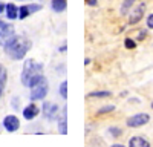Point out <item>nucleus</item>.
<instances>
[{
    "label": "nucleus",
    "instance_id": "nucleus-1",
    "mask_svg": "<svg viewBox=\"0 0 153 147\" xmlns=\"http://www.w3.org/2000/svg\"><path fill=\"white\" fill-rule=\"evenodd\" d=\"M5 52L12 60H22L31 49V42L23 35H11L5 42Z\"/></svg>",
    "mask_w": 153,
    "mask_h": 147
},
{
    "label": "nucleus",
    "instance_id": "nucleus-2",
    "mask_svg": "<svg viewBox=\"0 0 153 147\" xmlns=\"http://www.w3.org/2000/svg\"><path fill=\"white\" fill-rule=\"evenodd\" d=\"M42 78H43V65L35 61L34 58L25 61L22 75H20L22 84H25L26 88H32V86L37 81H40Z\"/></svg>",
    "mask_w": 153,
    "mask_h": 147
},
{
    "label": "nucleus",
    "instance_id": "nucleus-3",
    "mask_svg": "<svg viewBox=\"0 0 153 147\" xmlns=\"http://www.w3.org/2000/svg\"><path fill=\"white\" fill-rule=\"evenodd\" d=\"M49 91V86H48V80L43 77L40 81H37L32 88H31V100H43V98L46 97Z\"/></svg>",
    "mask_w": 153,
    "mask_h": 147
},
{
    "label": "nucleus",
    "instance_id": "nucleus-4",
    "mask_svg": "<svg viewBox=\"0 0 153 147\" xmlns=\"http://www.w3.org/2000/svg\"><path fill=\"white\" fill-rule=\"evenodd\" d=\"M149 121H150L149 114H136L127 120V126L129 127H141V126H146Z\"/></svg>",
    "mask_w": 153,
    "mask_h": 147
},
{
    "label": "nucleus",
    "instance_id": "nucleus-5",
    "mask_svg": "<svg viewBox=\"0 0 153 147\" xmlns=\"http://www.w3.org/2000/svg\"><path fill=\"white\" fill-rule=\"evenodd\" d=\"M144 12H146V3H139L135 9H132V14L129 17V23L130 24H136L141 22V19L144 17Z\"/></svg>",
    "mask_w": 153,
    "mask_h": 147
},
{
    "label": "nucleus",
    "instance_id": "nucleus-6",
    "mask_svg": "<svg viewBox=\"0 0 153 147\" xmlns=\"http://www.w3.org/2000/svg\"><path fill=\"white\" fill-rule=\"evenodd\" d=\"M3 127L8 132H17L20 129V121H19V118L16 115H8L3 120Z\"/></svg>",
    "mask_w": 153,
    "mask_h": 147
},
{
    "label": "nucleus",
    "instance_id": "nucleus-7",
    "mask_svg": "<svg viewBox=\"0 0 153 147\" xmlns=\"http://www.w3.org/2000/svg\"><path fill=\"white\" fill-rule=\"evenodd\" d=\"M40 9H42V5H37V3H34V5H25V6L19 8V19H26L28 16L34 14V12L40 11Z\"/></svg>",
    "mask_w": 153,
    "mask_h": 147
},
{
    "label": "nucleus",
    "instance_id": "nucleus-8",
    "mask_svg": "<svg viewBox=\"0 0 153 147\" xmlns=\"http://www.w3.org/2000/svg\"><path fill=\"white\" fill-rule=\"evenodd\" d=\"M43 114L48 120H55L57 115H58V106L54 104V103H45L43 104Z\"/></svg>",
    "mask_w": 153,
    "mask_h": 147
},
{
    "label": "nucleus",
    "instance_id": "nucleus-9",
    "mask_svg": "<svg viewBox=\"0 0 153 147\" xmlns=\"http://www.w3.org/2000/svg\"><path fill=\"white\" fill-rule=\"evenodd\" d=\"M11 35H14V26L11 23H5L3 20H0V37L9 39Z\"/></svg>",
    "mask_w": 153,
    "mask_h": 147
},
{
    "label": "nucleus",
    "instance_id": "nucleus-10",
    "mask_svg": "<svg viewBox=\"0 0 153 147\" xmlns=\"http://www.w3.org/2000/svg\"><path fill=\"white\" fill-rule=\"evenodd\" d=\"M38 114H40V109H38L34 103L32 104H28L26 107L23 109V117L26 118V120H34Z\"/></svg>",
    "mask_w": 153,
    "mask_h": 147
},
{
    "label": "nucleus",
    "instance_id": "nucleus-11",
    "mask_svg": "<svg viewBox=\"0 0 153 147\" xmlns=\"http://www.w3.org/2000/svg\"><path fill=\"white\" fill-rule=\"evenodd\" d=\"M129 146H132V147H150V143L143 137H133L129 140Z\"/></svg>",
    "mask_w": 153,
    "mask_h": 147
},
{
    "label": "nucleus",
    "instance_id": "nucleus-12",
    "mask_svg": "<svg viewBox=\"0 0 153 147\" xmlns=\"http://www.w3.org/2000/svg\"><path fill=\"white\" fill-rule=\"evenodd\" d=\"M5 9H6V17H8L9 20H14V19L19 17V8H17L14 3H8Z\"/></svg>",
    "mask_w": 153,
    "mask_h": 147
},
{
    "label": "nucleus",
    "instance_id": "nucleus-13",
    "mask_svg": "<svg viewBox=\"0 0 153 147\" xmlns=\"http://www.w3.org/2000/svg\"><path fill=\"white\" fill-rule=\"evenodd\" d=\"M51 6H52V9L55 12H63L66 9V6H68V2H66V0H52Z\"/></svg>",
    "mask_w": 153,
    "mask_h": 147
},
{
    "label": "nucleus",
    "instance_id": "nucleus-14",
    "mask_svg": "<svg viewBox=\"0 0 153 147\" xmlns=\"http://www.w3.org/2000/svg\"><path fill=\"white\" fill-rule=\"evenodd\" d=\"M5 83H6V71H5L3 66H0V97H2V94H3Z\"/></svg>",
    "mask_w": 153,
    "mask_h": 147
},
{
    "label": "nucleus",
    "instance_id": "nucleus-15",
    "mask_svg": "<svg viewBox=\"0 0 153 147\" xmlns=\"http://www.w3.org/2000/svg\"><path fill=\"white\" fill-rule=\"evenodd\" d=\"M63 120L60 121V126H58V129H60V132L63 133V135H66L68 133V122H66V107L63 109Z\"/></svg>",
    "mask_w": 153,
    "mask_h": 147
},
{
    "label": "nucleus",
    "instance_id": "nucleus-16",
    "mask_svg": "<svg viewBox=\"0 0 153 147\" xmlns=\"http://www.w3.org/2000/svg\"><path fill=\"white\" fill-rule=\"evenodd\" d=\"M136 2V0H124L123 2V6H121V14L123 16H126L127 12L130 11V8H132V5Z\"/></svg>",
    "mask_w": 153,
    "mask_h": 147
},
{
    "label": "nucleus",
    "instance_id": "nucleus-17",
    "mask_svg": "<svg viewBox=\"0 0 153 147\" xmlns=\"http://www.w3.org/2000/svg\"><path fill=\"white\" fill-rule=\"evenodd\" d=\"M87 97H92V98H104V97H110V92H107V91H98V92H91Z\"/></svg>",
    "mask_w": 153,
    "mask_h": 147
},
{
    "label": "nucleus",
    "instance_id": "nucleus-18",
    "mask_svg": "<svg viewBox=\"0 0 153 147\" xmlns=\"http://www.w3.org/2000/svg\"><path fill=\"white\" fill-rule=\"evenodd\" d=\"M109 133L112 135L113 138H118V137H121V135H123V130L120 127H109Z\"/></svg>",
    "mask_w": 153,
    "mask_h": 147
},
{
    "label": "nucleus",
    "instance_id": "nucleus-19",
    "mask_svg": "<svg viewBox=\"0 0 153 147\" xmlns=\"http://www.w3.org/2000/svg\"><path fill=\"white\" fill-rule=\"evenodd\" d=\"M60 95L63 98H68V81H63L60 84Z\"/></svg>",
    "mask_w": 153,
    "mask_h": 147
},
{
    "label": "nucleus",
    "instance_id": "nucleus-20",
    "mask_svg": "<svg viewBox=\"0 0 153 147\" xmlns=\"http://www.w3.org/2000/svg\"><path fill=\"white\" fill-rule=\"evenodd\" d=\"M124 46H126L127 49H135V48H136V42L132 40V39H126V40H124Z\"/></svg>",
    "mask_w": 153,
    "mask_h": 147
},
{
    "label": "nucleus",
    "instance_id": "nucleus-21",
    "mask_svg": "<svg viewBox=\"0 0 153 147\" xmlns=\"http://www.w3.org/2000/svg\"><path fill=\"white\" fill-rule=\"evenodd\" d=\"M113 109H115V106H104V107H101V109L98 110V115H103V114H109V112H112Z\"/></svg>",
    "mask_w": 153,
    "mask_h": 147
},
{
    "label": "nucleus",
    "instance_id": "nucleus-22",
    "mask_svg": "<svg viewBox=\"0 0 153 147\" xmlns=\"http://www.w3.org/2000/svg\"><path fill=\"white\" fill-rule=\"evenodd\" d=\"M147 28L153 29V14H150V16L147 17Z\"/></svg>",
    "mask_w": 153,
    "mask_h": 147
},
{
    "label": "nucleus",
    "instance_id": "nucleus-23",
    "mask_svg": "<svg viewBox=\"0 0 153 147\" xmlns=\"http://www.w3.org/2000/svg\"><path fill=\"white\" fill-rule=\"evenodd\" d=\"M146 37H147V31H139V32H138V37H136V39H138V40H144Z\"/></svg>",
    "mask_w": 153,
    "mask_h": 147
},
{
    "label": "nucleus",
    "instance_id": "nucleus-24",
    "mask_svg": "<svg viewBox=\"0 0 153 147\" xmlns=\"http://www.w3.org/2000/svg\"><path fill=\"white\" fill-rule=\"evenodd\" d=\"M86 3H87L89 6H95V5H97V0H86Z\"/></svg>",
    "mask_w": 153,
    "mask_h": 147
},
{
    "label": "nucleus",
    "instance_id": "nucleus-25",
    "mask_svg": "<svg viewBox=\"0 0 153 147\" xmlns=\"http://www.w3.org/2000/svg\"><path fill=\"white\" fill-rule=\"evenodd\" d=\"M5 8H6V5H3V3H0V12H3V11H5Z\"/></svg>",
    "mask_w": 153,
    "mask_h": 147
},
{
    "label": "nucleus",
    "instance_id": "nucleus-26",
    "mask_svg": "<svg viewBox=\"0 0 153 147\" xmlns=\"http://www.w3.org/2000/svg\"><path fill=\"white\" fill-rule=\"evenodd\" d=\"M60 51H61V52H66V45H63V46L60 48Z\"/></svg>",
    "mask_w": 153,
    "mask_h": 147
},
{
    "label": "nucleus",
    "instance_id": "nucleus-27",
    "mask_svg": "<svg viewBox=\"0 0 153 147\" xmlns=\"http://www.w3.org/2000/svg\"><path fill=\"white\" fill-rule=\"evenodd\" d=\"M152 109H153V101H152Z\"/></svg>",
    "mask_w": 153,
    "mask_h": 147
}]
</instances>
